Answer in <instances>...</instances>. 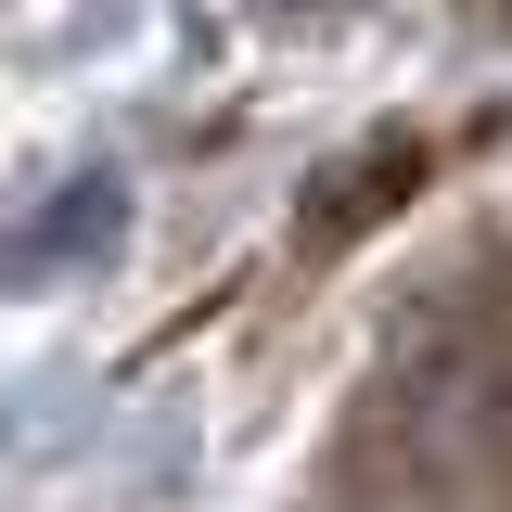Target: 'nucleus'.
I'll use <instances>...</instances> for the list:
<instances>
[{
  "label": "nucleus",
  "mask_w": 512,
  "mask_h": 512,
  "mask_svg": "<svg viewBox=\"0 0 512 512\" xmlns=\"http://www.w3.org/2000/svg\"><path fill=\"white\" fill-rule=\"evenodd\" d=\"M372 461L423 512H512V308L436 333L372 397Z\"/></svg>",
  "instance_id": "f257e3e1"
}]
</instances>
